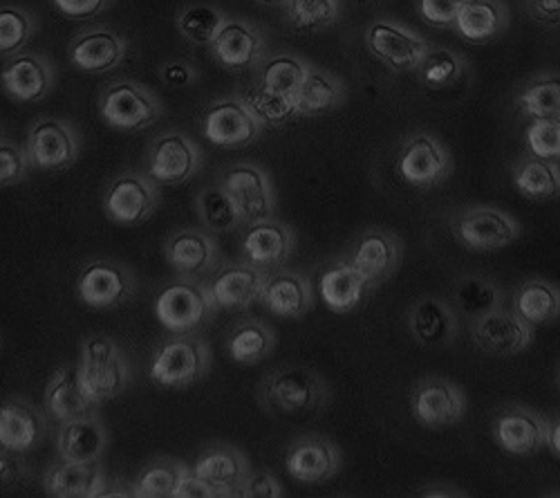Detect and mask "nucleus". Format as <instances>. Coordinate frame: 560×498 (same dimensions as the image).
I'll list each match as a JSON object with an SVG mask.
<instances>
[{"instance_id": "nucleus-36", "label": "nucleus", "mask_w": 560, "mask_h": 498, "mask_svg": "<svg viewBox=\"0 0 560 498\" xmlns=\"http://www.w3.org/2000/svg\"><path fill=\"white\" fill-rule=\"evenodd\" d=\"M296 115L318 117L337 111L346 102V85L330 72L310 68L292 95Z\"/></svg>"}, {"instance_id": "nucleus-57", "label": "nucleus", "mask_w": 560, "mask_h": 498, "mask_svg": "<svg viewBox=\"0 0 560 498\" xmlns=\"http://www.w3.org/2000/svg\"><path fill=\"white\" fill-rule=\"evenodd\" d=\"M162 79L171 85H189L196 81V70L189 66V63H182V61H173V63H166L162 70H160Z\"/></svg>"}, {"instance_id": "nucleus-3", "label": "nucleus", "mask_w": 560, "mask_h": 498, "mask_svg": "<svg viewBox=\"0 0 560 498\" xmlns=\"http://www.w3.org/2000/svg\"><path fill=\"white\" fill-rule=\"evenodd\" d=\"M211 364L213 352L205 337L196 333L171 335L155 348L149 378L162 389L182 391L207 380Z\"/></svg>"}, {"instance_id": "nucleus-51", "label": "nucleus", "mask_w": 560, "mask_h": 498, "mask_svg": "<svg viewBox=\"0 0 560 498\" xmlns=\"http://www.w3.org/2000/svg\"><path fill=\"white\" fill-rule=\"evenodd\" d=\"M462 0H417V12L429 25L448 30L455 25Z\"/></svg>"}, {"instance_id": "nucleus-39", "label": "nucleus", "mask_w": 560, "mask_h": 498, "mask_svg": "<svg viewBox=\"0 0 560 498\" xmlns=\"http://www.w3.org/2000/svg\"><path fill=\"white\" fill-rule=\"evenodd\" d=\"M451 305L457 314L466 316V320L474 322L478 316H485L498 308L504 305L502 288L487 277L480 275H466L457 279L451 297Z\"/></svg>"}, {"instance_id": "nucleus-5", "label": "nucleus", "mask_w": 560, "mask_h": 498, "mask_svg": "<svg viewBox=\"0 0 560 498\" xmlns=\"http://www.w3.org/2000/svg\"><path fill=\"white\" fill-rule=\"evenodd\" d=\"M74 292L92 310H117L137 292L135 269L113 258L90 260L79 269Z\"/></svg>"}, {"instance_id": "nucleus-54", "label": "nucleus", "mask_w": 560, "mask_h": 498, "mask_svg": "<svg viewBox=\"0 0 560 498\" xmlns=\"http://www.w3.org/2000/svg\"><path fill=\"white\" fill-rule=\"evenodd\" d=\"M52 5L68 19L85 21L100 16L110 5V0H52Z\"/></svg>"}, {"instance_id": "nucleus-50", "label": "nucleus", "mask_w": 560, "mask_h": 498, "mask_svg": "<svg viewBox=\"0 0 560 498\" xmlns=\"http://www.w3.org/2000/svg\"><path fill=\"white\" fill-rule=\"evenodd\" d=\"M30 169L32 166L25 149L10 142H0V189L21 185Z\"/></svg>"}, {"instance_id": "nucleus-33", "label": "nucleus", "mask_w": 560, "mask_h": 498, "mask_svg": "<svg viewBox=\"0 0 560 498\" xmlns=\"http://www.w3.org/2000/svg\"><path fill=\"white\" fill-rule=\"evenodd\" d=\"M368 290L370 286L348 258L335 260L332 265L325 267L318 277V294L323 303L335 314L354 312L361 305Z\"/></svg>"}, {"instance_id": "nucleus-31", "label": "nucleus", "mask_w": 560, "mask_h": 498, "mask_svg": "<svg viewBox=\"0 0 560 498\" xmlns=\"http://www.w3.org/2000/svg\"><path fill=\"white\" fill-rule=\"evenodd\" d=\"M108 444H110V433L104 420L100 418V414H90V416L59 425L57 456L61 461H74V463L104 461Z\"/></svg>"}, {"instance_id": "nucleus-38", "label": "nucleus", "mask_w": 560, "mask_h": 498, "mask_svg": "<svg viewBox=\"0 0 560 498\" xmlns=\"http://www.w3.org/2000/svg\"><path fill=\"white\" fill-rule=\"evenodd\" d=\"M513 310L534 328L549 326L560 320V288L545 279L525 281L513 292Z\"/></svg>"}, {"instance_id": "nucleus-53", "label": "nucleus", "mask_w": 560, "mask_h": 498, "mask_svg": "<svg viewBox=\"0 0 560 498\" xmlns=\"http://www.w3.org/2000/svg\"><path fill=\"white\" fill-rule=\"evenodd\" d=\"M30 467L23 454L0 447V489H14L27 480Z\"/></svg>"}, {"instance_id": "nucleus-19", "label": "nucleus", "mask_w": 560, "mask_h": 498, "mask_svg": "<svg viewBox=\"0 0 560 498\" xmlns=\"http://www.w3.org/2000/svg\"><path fill=\"white\" fill-rule=\"evenodd\" d=\"M296 250V232L290 224L280 222L278 218H265L254 224H247L243 241H241V254L243 260L273 271L283 267Z\"/></svg>"}, {"instance_id": "nucleus-24", "label": "nucleus", "mask_w": 560, "mask_h": 498, "mask_svg": "<svg viewBox=\"0 0 560 498\" xmlns=\"http://www.w3.org/2000/svg\"><path fill=\"white\" fill-rule=\"evenodd\" d=\"M45 431L48 420L34 402L21 395L0 399V447L27 456L43 442Z\"/></svg>"}, {"instance_id": "nucleus-40", "label": "nucleus", "mask_w": 560, "mask_h": 498, "mask_svg": "<svg viewBox=\"0 0 560 498\" xmlns=\"http://www.w3.org/2000/svg\"><path fill=\"white\" fill-rule=\"evenodd\" d=\"M516 106L529 119H560V72L534 74L521 88Z\"/></svg>"}, {"instance_id": "nucleus-21", "label": "nucleus", "mask_w": 560, "mask_h": 498, "mask_svg": "<svg viewBox=\"0 0 560 498\" xmlns=\"http://www.w3.org/2000/svg\"><path fill=\"white\" fill-rule=\"evenodd\" d=\"M267 279H269L267 269H260L247 260H241V263L220 265L207 286L220 310L236 312V310H249L254 303H260Z\"/></svg>"}, {"instance_id": "nucleus-46", "label": "nucleus", "mask_w": 560, "mask_h": 498, "mask_svg": "<svg viewBox=\"0 0 560 498\" xmlns=\"http://www.w3.org/2000/svg\"><path fill=\"white\" fill-rule=\"evenodd\" d=\"M290 23L301 32H316L337 23V0H288Z\"/></svg>"}, {"instance_id": "nucleus-48", "label": "nucleus", "mask_w": 560, "mask_h": 498, "mask_svg": "<svg viewBox=\"0 0 560 498\" xmlns=\"http://www.w3.org/2000/svg\"><path fill=\"white\" fill-rule=\"evenodd\" d=\"M243 102L249 106V111L258 117L262 126H283L292 117H296V106L290 95L267 93V90L258 88L256 93L247 95Z\"/></svg>"}, {"instance_id": "nucleus-6", "label": "nucleus", "mask_w": 560, "mask_h": 498, "mask_svg": "<svg viewBox=\"0 0 560 498\" xmlns=\"http://www.w3.org/2000/svg\"><path fill=\"white\" fill-rule=\"evenodd\" d=\"M102 207L106 218L119 228H139L160 207V185L149 173H121L106 187Z\"/></svg>"}, {"instance_id": "nucleus-18", "label": "nucleus", "mask_w": 560, "mask_h": 498, "mask_svg": "<svg viewBox=\"0 0 560 498\" xmlns=\"http://www.w3.org/2000/svg\"><path fill=\"white\" fill-rule=\"evenodd\" d=\"M401 256L404 245L393 232L372 228L357 239L346 258L352 263V267L365 279L370 288H377L386 283L399 269Z\"/></svg>"}, {"instance_id": "nucleus-59", "label": "nucleus", "mask_w": 560, "mask_h": 498, "mask_svg": "<svg viewBox=\"0 0 560 498\" xmlns=\"http://www.w3.org/2000/svg\"><path fill=\"white\" fill-rule=\"evenodd\" d=\"M262 5H280V3H288V0H258Z\"/></svg>"}, {"instance_id": "nucleus-56", "label": "nucleus", "mask_w": 560, "mask_h": 498, "mask_svg": "<svg viewBox=\"0 0 560 498\" xmlns=\"http://www.w3.org/2000/svg\"><path fill=\"white\" fill-rule=\"evenodd\" d=\"M529 14L549 27L560 25V0H525Z\"/></svg>"}, {"instance_id": "nucleus-55", "label": "nucleus", "mask_w": 560, "mask_h": 498, "mask_svg": "<svg viewBox=\"0 0 560 498\" xmlns=\"http://www.w3.org/2000/svg\"><path fill=\"white\" fill-rule=\"evenodd\" d=\"M175 498H220L218 489L209 485L205 478H200L194 470L186 474L175 491Z\"/></svg>"}, {"instance_id": "nucleus-1", "label": "nucleus", "mask_w": 560, "mask_h": 498, "mask_svg": "<svg viewBox=\"0 0 560 498\" xmlns=\"http://www.w3.org/2000/svg\"><path fill=\"white\" fill-rule=\"evenodd\" d=\"M256 399L260 409L271 416L303 418L320 412L330 402V386L314 369L292 364L269 371L258 384Z\"/></svg>"}, {"instance_id": "nucleus-2", "label": "nucleus", "mask_w": 560, "mask_h": 498, "mask_svg": "<svg viewBox=\"0 0 560 498\" xmlns=\"http://www.w3.org/2000/svg\"><path fill=\"white\" fill-rule=\"evenodd\" d=\"M79 378L97 406L119 397L132 384V369L119 344L108 335H88L79 350Z\"/></svg>"}, {"instance_id": "nucleus-11", "label": "nucleus", "mask_w": 560, "mask_h": 498, "mask_svg": "<svg viewBox=\"0 0 560 498\" xmlns=\"http://www.w3.org/2000/svg\"><path fill=\"white\" fill-rule=\"evenodd\" d=\"M25 153L32 169L66 171L81 155V138L63 119H40L30 128Z\"/></svg>"}, {"instance_id": "nucleus-47", "label": "nucleus", "mask_w": 560, "mask_h": 498, "mask_svg": "<svg viewBox=\"0 0 560 498\" xmlns=\"http://www.w3.org/2000/svg\"><path fill=\"white\" fill-rule=\"evenodd\" d=\"M34 34V19L21 8H0V55L21 53Z\"/></svg>"}, {"instance_id": "nucleus-13", "label": "nucleus", "mask_w": 560, "mask_h": 498, "mask_svg": "<svg viewBox=\"0 0 560 498\" xmlns=\"http://www.w3.org/2000/svg\"><path fill=\"white\" fill-rule=\"evenodd\" d=\"M469 409L464 391L446 378H424L410 393V412L419 425L444 429L459 425Z\"/></svg>"}, {"instance_id": "nucleus-10", "label": "nucleus", "mask_w": 560, "mask_h": 498, "mask_svg": "<svg viewBox=\"0 0 560 498\" xmlns=\"http://www.w3.org/2000/svg\"><path fill=\"white\" fill-rule=\"evenodd\" d=\"M397 171L404 183L417 189L440 187L453 173V158L446 147L429 132H415L404 140L397 155Z\"/></svg>"}, {"instance_id": "nucleus-60", "label": "nucleus", "mask_w": 560, "mask_h": 498, "mask_svg": "<svg viewBox=\"0 0 560 498\" xmlns=\"http://www.w3.org/2000/svg\"><path fill=\"white\" fill-rule=\"evenodd\" d=\"M354 3H357V5H375L377 0H354Z\"/></svg>"}, {"instance_id": "nucleus-37", "label": "nucleus", "mask_w": 560, "mask_h": 498, "mask_svg": "<svg viewBox=\"0 0 560 498\" xmlns=\"http://www.w3.org/2000/svg\"><path fill=\"white\" fill-rule=\"evenodd\" d=\"M513 187L516 192L534 202L553 200L560 196V164L540 160L534 155L521 158L513 164Z\"/></svg>"}, {"instance_id": "nucleus-25", "label": "nucleus", "mask_w": 560, "mask_h": 498, "mask_svg": "<svg viewBox=\"0 0 560 498\" xmlns=\"http://www.w3.org/2000/svg\"><path fill=\"white\" fill-rule=\"evenodd\" d=\"M110 480L102 461H57L43 474V489L55 498H102Z\"/></svg>"}, {"instance_id": "nucleus-8", "label": "nucleus", "mask_w": 560, "mask_h": 498, "mask_svg": "<svg viewBox=\"0 0 560 498\" xmlns=\"http://www.w3.org/2000/svg\"><path fill=\"white\" fill-rule=\"evenodd\" d=\"M100 113L110 128L135 132L153 126L162 117V104L147 85L121 79L104 90Z\"/></svg>"}, {"instance_id": "nucleus-26", "label": "nucleus", "mask_w": 560, "mask_h": 498, "mask_svg": "<svg viewBox=\"0 0 560 498\" xmlns=\"http://www.w3.org/2000/svg\"><path fill=\"white\" fill-rule=\"evenodd\" d=\"M55 85V70L50 61L38 55L16 53L0 68V88L21 102L34 104L50 93Z\"/></svg>"}, {"instance_id": "nucleus-62", "label": "nucleus", "mask_w": 560, "mask_h": 498, "mask_svg": "<svg viewBox=\"0 0 560 498\" xmlns=\"http://www.w3.org/2000/svg\"><path fill=\"white\" fill-rule=\"evenodd\" d=\"M462 3H471V0H462Z\"/></svg>"}, {"instance_id": "nucleus-4", "label": "nucleus", "mask_w": 560, "mask_h": 498, "mask_svg": "<svg viewBox=\"0 0 560 498\" xmlns=\"http://www.w3.org/2000/svg\"><path fill=\"white\" fill-rule=\"evenodd\" d=\"M153 310L164 331L171 335H189L205 326L220 308L207 283H200V279L177 277L160 290Z\"/></svg>"}, {"instance_id": "nucleus-22", "label": "nucleus", "mask_w": 560, "mask_h": 498, "mask_svg": "<svg viewBox=\"0 0 560 498\" xmlns=\"http://www.w3.org/2000/svg\"><path fill=\"white\" fill-rule=\"evenodd\" d=\"M493 438L509 456L529 459L547 447V420L521 404H511L493 420Z\"/></svg>"}, {"instance_id": "nucleus-15", "label": "nucleus", "mask_w": 560, "mask_h": 498, "mask_svg": "<svg viewBox=\"0 0 560 498\" xmlns=\"http://www.w3.org/2000/svg\"><path fill=\"white\" fill-rule=\"evenodd\" d=\"M471 337L478 350L493 357H511L527 350L534 341V326L516 310L504 305L471 322Z\"/></svg>"}, {"instance_id": "nucleus-30", "label": "nucleus", "mask_w": 560, "mask_h": 498, "mask_svg": "<svg viewBox=\"0 0 560 498\" xmlns=\"http://www.w3.org/2000/svg\"><path fill=\"white\" fill-rule=\"evenodd\" d=\"M260 303L280 320H301L314 310V290L301 271L280 267L269 271Z\"/></svg>"}, {"instance_id": "nucleus-43", "label": "nucleus", "mask_w": 560, "mask_h": 498, "mask_svg": "<svg viewBox=\"0 0 560 498\" xmlns=\"http://www.w3.org/2000/svg\"><path fill=\"white\" fill-rule=\"evenodd\" d=\"M415 72H417V79L427 88L444 90L459 83V79L466 72V63L457 53L448 48H429L427 57L417 66Z\"/></svg>"}, {"instance_id": "nucleus-32", "label": "nucleus", "mask_w": 560, "mask_h": 498, "mask_svg": "<svg viewBox=\"0 0 560 498\" xmlns=\"http://www.w3.org/2000/svg\"><path fill=\"white\" fill-rule=\"evenodd\" d=\"M211 50L226 70H247L262 59L265 43L247 23L226 21L211 43Z\"/></svg>"}, {"instance_id": "nucleus-49", "label": "nucleus", "mask_w": 560, "mask_h": 498, "mask_svg": "<svg viewBox=\"0 0 560 498\" xmlns=\"http://www.w3.org/2000/svg\"><path fill=\"white\" fill-rule=\"evenodd\" d=\"M525 147L534 158L560 162V119H532L525 130Z\"/></svg>"}, {"instance_id": "nucleus-27", "label": "nucleus", "mask_w": 560, "mask_h": 498, "mask_svg": "<svg viewBox=\"0 0 560 498\" xmlns=\"http://www.w3.org/2000/svg\"><path fill=\"white\" fill-rule=\"evenodd\" d=\"M408 331L417 346L448 348L457 339V312L446 299H419L408 310Z\"/></svg>"}, {"instance_id": "nucleus-52", "label": "nucleus", "mask_w": 560, "mask_h": 498, "mask_svg": "<svg viewBox=\"0 0 560 498\" xmlns=\"http://www.w3.org/2000/svg\"><path fill=\"white\" fill-rule=\"evenodd\" d=\"M283 494V485H280L273 472L252 470L236 498H280Z\"/></svg>"}, {"instance_id": "nucleus-23", "label": "nucleus", "mask_w": 560, "mask_h": 498, "mask_svg": "<svg viewBox=\"0 0 560 498\" xmlns=\"http://www.w3.org/2000/svg\"><path fill=\"white\" fill-rule=\"evenodd\" d=\"M191 470L213 485L220 498H236L254 467L241 447L231 442H211L200 451Z\"/></svg>"}, {"instance_id": "nucleus-12", "label": "nucleus", "mask_w": 560, "mask_h": 498, "mask_svg": "<svg viewBox=\"0 0 560 498\" xmlns=\"http://www.w3.org/2000/svg\"><path fill=\"white\" fill-rule=\"evenodd\" d=\"M164 258L182 279L209 277L222 265L220 245L205 228H179L171 232L164 241Z\"/></svg>"}, {"instance_id": "nucleus-14", "label": "nucleus", "mask_w": 560, "mask_h": 498, "mask_svg": "<svg viewBox=\"0 0 560 498\" xmlns=\"http://www.w3.org/2000/svg\"><path fill=\"white\" fill-rule=\"evenodd\" d=\"M205 138L220 149H245L260 138L262 124L243 100H224L205 108L200 117Z\"/></svg>"}, {"instance_id": "nucleus-42", "label": "nucleus", "mask_w": 560, "mask_h": 498, "mask_svg": "<svg viewBox=\"0 0 560 498\" xmlns=\"http://www.w3.org/2000/svg\"><path fill=\"white\" fill-rule=\"evenodd\" d=\"M196 211L202 228L209 230L211 234H226L243 228V218L238 213L236 202L231 200V196L220 185L205 187L198 194Z\"/></svg>"}, {"instance_id": "nucleus-9", "label": "nucleus", "mask_w": 560, "mask_h": 498, "mask_svg": "<svg viewBox=\"0 0 560 498\" xmlns=\"http://www.w3.org/2000/svg\"><path fill=\"white\" fill-rule=\"evenodd\" d=\"M455 239L471 252H495L521 236L518 220L495 207H469L453 218Z\"/></svg>"}, {"instance_id": "nucleus-29", "label": "nucleus", "mask_w": 560, "mask_h": 498, "mask_svg": "<svg viewBox=\"0 0 560 498\" xmlns=\"http://www.w3.org/2000/svg\"><path fill=\"white\" fill-rule=\"evenodd\" d=\"M97 409L100 406L90 399V395L81 384L77 367L66 364L50 375L48 386H45V393H43L45 416L61 425L68 420L97 414Z\"/></svg>"}, {"instance_id": "nucleus-20", "label": "nucleus", "mask_w": 560, "mask_h": 498, "mask_svg": "<svg viewBox=\"0 0 560 498\" xmlns=\"http://www.w3.org/2000/svg\"><path fill=\"white\" fill-rule=\"evenodd\" d=\"M365 48L395 72H412L422 63L431 45L415 32L390 21L372 23L365 32Z\"/></svg>"}, {"instance_id": "nucleus-28", "label": "nucleus", "mask_w": 560, "mask_h": 498, "mask_svg": "<svg viewBox=\"0 0 560 498\" xmlns=\"http://www.w3.org/2000/svg\"><path fill=\"white\" fill-rule=\"evenodd\" d=\"M128 53V43L108 27H88L70 43V63L85 74H102L117 68Z\"/></svg>"}, {"instance_id": "nucleus-44", "label": "nucleus", "mask_w": 560, "mask_h": 498, "mask_svg": "<svg viewBox=\"0 0 560 498\" xmlns=\"http://www.w3.org/2000/svg\"><path fill=\"white\" fill-rule=\"evenodd\" d=\"M307 70H310V66L305 61H301L292 55H278L271 61H267V66L262 68L260 88L267 90V93L292 97Z\"/></svg>"}, {"instance_id": "nucleus-7", "label": "nucleus", "mask_w": 560, "mask_h": 498, "mask_svg": "<svg viewBox=\"0 0 560 498\" xmlns=\"http://www.w3.org/2000/svg\"><path fill=\"white\" fill-rule=\"evenodd\" d=\"M218 185L236 202L243 228L271 218L278 207V192L271 175L252 162H238L220 173Z\"/></svg>"}, {"instance_id": "nucleus-17", "label": "nucleus", "mask_w": 560, "mask_h": 498, "mask_svg": "<svg viewBox=\"0 0 560 498\" xmlns=\"http://www.w3.org/2000/svg\"><path fill=\"white\" fill-rule=\"evenodd\" d=\"M149 175L158 185L177 187L189 179L202 166V153L191 138L184 132H166L149 149Z\"/></svg>"}, {"instance_id": "nucleus-35", "label": "nucleus", "mask_w": 560, "mask_h": 498, "mask_svg": "<svg viewBox=\"0 0 560 498\" xmlns=\"http://www.w3.org/2000/svg\"><path fill=\"white\" fill-rule=\"evenodd\" d=\"M509 27V10L502 0H471L462 3L453 30L474 45L498 38Z\"/></svg>"}, {"instance_id": "nucleus-34", "label": "nucleus", "mask_w": 560, "mask_h": 498, "mask_svg": "<svg viewBox=\"0 0 560 498\" xmlns=\"http://www.w3.org/2000/svg\"><path fill=\"white\" fill-rule=\"evenodd\" d=\"M276 344V331L256 316H245V320L236 322L226 335V352L238 367L260 364L273 355Z\"/></svg>"}, {"instance_id": "nucleus-61", "label": "nucleus", "mask_w": 560, "mask_h": 498, "mask_svg": "<svg viewBox=\"0 0 560 498\" xmlns=\"http://www.w3.org/2000/svg\"><path fill=\"white\" fill-rule=\"evenodd\" d=\"M556 389H558V393H560V367H558V371H556Z\"/></svg>"}, {"instance_id": "nucleus-58", "label": "nucleus", "mask_w": 560, "mask_h": 498, "mask_svg": "<svg viewBox=\"0 0 560 498\" xmlns=\"http://www.w3.org/2000/svg\"><path fill=\"white\" fill-rule=\"evenodd\" d=\"M547 449L560 459V414L547 422Z\"/></svg>"}, {"instance_id": "nucleus-16", "label": "nucleus", "mask_w": 560, "mask_h": 498, "mask_svg": "<svg viewBox=\"0 0 560 498\" xmlns=\"http://www.w3.org/2000/svg\"><path fill=\"white\" fill-rule=\"evenodd\" d=\"M343 465L341 449L325 436L307 433L292 440L285 454L288 474L303 485H320L332 480Z\"/></svg>"}, {"instance_id": "nucleus-45", "label": "nucleus", "mask_w": 560, "mask_h": 498, "mask_svg": "<svg viewBox=\"0 0 560 498\" xmlns=\"http://www.w3.org/2000/svg\"><path fill=\"white\" fill-rule=\"evenodd\" d=\"M226 23L224 14L211 5H196L179 12L177 32L196 45H211Z\"/></svg>"}, {"instance_id": "nucleus-41", "label": "nucleus", "mask_w": 560, "mask_h": 498, "mask_svg": "<svg viewBox=\"0 0 560 498\" xmlns=\"http://www.w3.org/2000/svg\"><path fill=\"white\" fill-rule=\"evenodd\" d=\"M191 467L177 459H155L139 470L132 480L135 498H175L182 478Z\"/></svg>"}]
</instances>
